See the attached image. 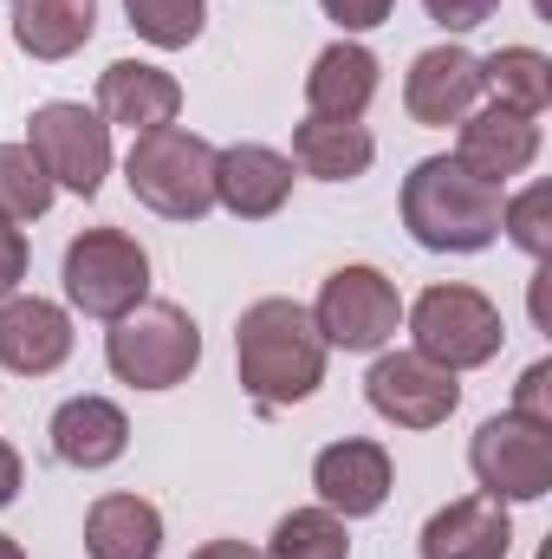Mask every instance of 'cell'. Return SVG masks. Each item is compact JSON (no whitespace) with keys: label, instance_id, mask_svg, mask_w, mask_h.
Masks as SVG:
<instances>
[{"label":"cell","instance_id":"cell-32","mask_svg":"<svg viewBox=\"0 0 552 559\" xmlns=\"http://www.w3.org/2000/svg\"><path fill=\"white\" fill-rule=\"evenodd\" d=\"M20 481H26L20 449H13V442H0V508H13V501H20Z\"/></svg>","mask_w":552,"mask_h":559},{"label":"cell","instance_id":"cell-34","mask_svg":"<svg viewBox=\"0 0 552 559\" xmlns=\"http://www.w3.org/2000/svg\"><path fill=\"white\" fill-rule=\"evenodd\" d=\"M0 559H26V554H20V540H13V534H0Z\"/></svg>","mask_w":552,"mask_h":559},{"label":"cell","instance_id":"cell-14","mask_svg":"<svg viewBox=\"0 0 552 559\" xmlns=\"http://www.w3.org/2000/svg\"><path fill=\"white\" fill-rule=\"evenodd\" d=\"M72 358V319L65 306L39 293H7L0 299V365L20 378H46Z\"/></svg>","mask_w":552,"mask_h":559},{"label":"cell","instance_id":"cell-15","mask_svg":"<svg viewBox=\"0 0 552 559\" xmlns=\"http://www.w3.org/2000/svg\"><path fill=\"white\" fill-rule=\"evenodd\" d=\"M292 195V156H279L267 143H228L215 150V202L235 222H267Z\"/></svg>","mask_w":552,"mask_h":559},{"label":"cell","instance_id":"cell-9","mask_svg":"<svg viewBox=\"0 0 552 559\" xmlns=\"http://www.w3.org/2000/svg\"><path fill=\"white\" fill-rule=\"evenodd\" d=\"M26 150L46 163V176L59 182V189H72V195H98L105 189V176H111V124L98 118V111H85V105H39L33 118H26Z\"/></svg>","mask_w":552,"mask_h":559},{"label":"cell","instance_id":"cell-2","mask_svg":"<svg viewBox=\"0 0 552 559\" xmlns=\"http://www.w3.org/2000/svg\"><path fill=\"white\" fill-rule=\"evenodd\" d=\"M501 202L507 195L455 156H422L404 176V228L429 254H481L501 241Z\"/></svg>","mask_w":552,"mask_h":559},{"label":"cell","instance_id":"cell-30","mask_svg":"<svg viewBox=\"0 0 552 559\" xmlns=\"http://www.w3.org/2000/svg\"><path fill=\"white\" fill-rule=\"evenodd\" d=\"M319 7H325V20H338L345 33H371V26L391 20L397 0H319Z\"/></svg>","mask_w":552,"mask_h":559},{"label":"cell","instance_id":"cell-25","mask_svg":"<svg viewBox=\"0 0 552 559\" xmlns=\"http://www.w3.org/2000/svg\"><path fill=\"white\" fill-rule=\"evenodd\" d=\"M59 182L46 176V163L26 143H0V215L7 222H39L52 209Z\"/></svg>","mask_w":552,"mask_h":559},{"label":"cell","instance_id":"cell-10","mask_svg":"<svg viewBox=\"0 0 552 559\" xmlns=\"http://www.w3.org/2000/svg\"><path fill=\"white\" fill-rule=\"evenodd\" d=\"M364 397L397 429H435V423L455 417L461 384H455V371H442V365H429L416 352H384L371 365V378H364Z\"/></svg>","mask_w":552,"mask_h":559},{"label":"cell","instance_id":"cell-18","mask_svg":"<svg viewBox=\"0 0 552 559\" xmlns=\"http://www.w3.org/2000/svg\"><path fill=\"white\" fill-rule=\"evenodd\" d=\"M52 455L65 468H111L131 449V417L111 397H72L52 411Z\"/></svg>","mask_w":552,"mask_h":559},{"label":"cell","instance_id":"cell-7","mask_svg":"<svg viewBox=\"0 0 552 559\" xmlns=\"http://www.w3.org/2000/svg\"><path fill=\"white\" fill-rule=\"evenodd\" d=\"M312 325L338 352H384L397 338V325H404V293H397V280L377 274V267H338L319 286Z\"/></svg>","mask_w":552,"mask_h":559},{"label":"cell","instance_id":"cell-22","mask_svg":"<svg viewBox=\"0 0 552 559\" xmlns=\"http://www.w3.org/2000/svg\"><path fill=\"white\" fill-rule=\"evenodd\" d=\"M371 156H377V138L358 118H305L292 131V163L319 182H351L371 169Z\"/></svg>","mask_w":552,"mask_h":559},{"label":"cell","instance_id":"cell-8","mask_svg":"<svg viewBox=\"0 0 552 559\" xmlns=\"http://www.w3.org/2000/svg\"><path fill=\"white\" fill-rule=\"evenodd\" d=\"M468 468H475L481 495H494V501H547L552 495V429L501 411V417H488L475 429Z\"/></svg>","mask_w":552,"mask_h":559},{"label":"cell","instance_id":"cell-31","mask_svg":"<svg viewBox=\"0 0 552 559\" xmlns=\"http://www.w3.org/2000/svg\"><path fill=\"white\" fill-rule=\"evenodd\" d=\"M20 280H26V235H20V222L0 215V299L20 293Z\"/></svg>","mask_w":552,"mask_h":559},{"label":"cell","instance_id":"cell-12","mask_svg":"<svg viewBox=\"0 0 552 559\" xmlns=\"http://www.w3.org/2000/svg\"><path fill=\"white\" fill-rule=\"evenodd\" d=\"M475 105H481V59L468 46H429V52H416L410 79H404V111H410L416 124L448 131Z\"/></svg>","mask_w":552,"mask_h":559},{"label":"cell","instance_id":"cell-5","mask_svg":"<svg viewBox=\"0 0 552 559\" xmlns=\"http://www.w3.org/2000/svg\"><path fill=\"white\" fill-rule=\"evenodd\" d=\"M410 338H416V358H429L442 371H475V365L501 358L507 325H501V306L488 293L448 280V286H429L410 306Z\"/></svg>","mask_w":552,"mask_h":559},{"label":"cell","instance_id":"cell-6","mask_svg":"<svg viewBox=\"0 0 552 559\" xmlns=\"http://www.w3.org/2000/svg\"><path fill=\"white\" fill-rule=\"evenodd\" d=\"M59 280H65V299L85 319H124L149 293V254L124 228H85L65 248V274Z\"/></svg>","mask_w":552,"mask_h":559},{"label":"cell","instance_id":"cell-26","mask_svg":"<svg viewBox=\"0 0 552 559\" xmlns=\"http://www.w3.org/2000/svg\"><path fill=\"white\" fill-rule=\"evenodd\" d=\"M124 20L131 33L176 52V46H195L202 26H208V0H124Z\"/></svg>","mask_w":552,"mask_h":559},{"label":"cell","instance_id":"cell-17","mask_svg":"<svg viewBox=\"0 0 552 559\" xmlns=\"http://www.w3.org/2000/svg\"><path fill=\"white\" fill-rule=\"evenodd\" d=\"M176 111H182V85H176L163 66L118 59V66L98 72V118H105V124H124L131 138H143V131L176 124Z\"/></svg>","mask_w":552,"mask_h":559},{"label":"cell","instance_id":"cell-3","mask_svg":"<svg viewBox=\"0 0 552 559\" xmlns=\"http://www.w3.org/2000/svg\"><path fill=\"white\" fill-rule=\"evenodd\" d=\"M124 182L149 215L163 222H202L215 209V143L182 131V124H163V131H143L124 156Z\"/></svg>","mask_w":552,"mask_h":559},{"label":"cell","instance_id":"cell-27","mask_svg":"<svg viewBox=\"0 0 552 559\" xmlns=\"http://www.w3.org/2000/svg\"><path fill=\"white\" fill-rule=\"evenodd\" d=\"M501 235H507L520 254L547 261V254H552V189H547V182H533L527 195L501 202Z\"/></svg>","mask_w":552,"mask_h":559},{"label":"cell","instance_id":"cell-16","mask_svg":"<svg viewBox=\"0 0 552 559\" xmlns=\"http://www.w3.org/2000/svg\"><path fill=\"white\" fill-rule=\"evenodd\" d=\"M422 559H507L514 554V521L507 501L494 495H461L422 521Z\"/></svg>","mask_w":552,"mask_h":559},{"label":"cell","instance_id":"cell-24","mask_svg":"<svg viewBox=\"0 0 552 559\" xmlns=\"http://www.w3.org/2000/svg\"><path fill=\"white\" fill-rule=\"evenodd\" d=\"M267 559H351V534L332 508H292L267 540Z\"/></svg>","mask_w":552,"mask_h":559},{"label":"cell","instance_id":"cell-28","mask_svg":"<svg viewBox=\"0 0 552 559\" xmlns=\"http://www.w3.org/2000/svg\"><path fill=\"white\" fill-rule=\"evenodd\" d=\"M514 417L552 429V358H533V365L520 371V384H514Z\"/></svg>","mask_w":552,"mask_h":559},{"label":"cell","instance_id":"cell-23","mask_svg":"<svg viewBox=\"0 0 552 559\" xmlns=\"http://www.w3.org/2000/svg\"><path fill=\"white\" fill-rule=\"evenodd\" d=\"M481 92H494V105L540 118L552 105V59L540 46H501L481 59Z\"/></svg>","mask_w":552,"mask_h":559},{"label":"cell","instance_id":"cell-11","mask_svg":"<svg viewBox=\"0 0 552 559\" xmlns=\"http://www.w3.org/2000/svg\"><path fill=\"white\" fill-rule=\"evenodd\" d=\"M312 488H319V508H332L338 521H364L391 501V449L364 442V436H345V442L319 449Z\"/></svg>","mask_w":552,"mask_h":559},{"label":"cell","instance_id":"cell-21","mask_svg":"<svg viewBox=\"0 0 552 559\" xmlns=\"http://www.w3.org/2000/svg\"><path fill=\"white\" fill-rule=\"evenodd\" d=\"M98 33V0H13V46L26 59H72Z\"/></svg>","mask_w":552,"mask_h":559},{"label":"cell","instance_id":"cell-1","mask_svg":"<svg viewBox=\"0 0 552 559\" xmlns=\"http://www.w3.org/2000/svg\"><path fill=\"white\" fill-rule=\"evenodd\" d=\"M325 338L299 299H254L235 325V371L254 404H305L325 384Z\"/></svg>","mask_w":552,"mask_h":559},{"label":"cell","instance_id":"cell-19","mask_svg":"<svg viewBox=\"0 0 552 559\" xmlns=\"http://www.w3.org/2000/svg\"><path fill=\"white\" fill-rule=\"evenodd\" d=\"M377 52L371 46H358V39H338V46H325L319 59H312V72H305V105H312V118H364L371 111V98H377Z\"/></svg>","mask_w":552,"mask_h":559},{"label":"cell","instance_id":"cell-20","mask_svg":"<svg viewBox=\"0 0 552 559\" xmlns=\"http://www.w3.org/2000/svg\"><path fill=\"white\" fill-rule=\"evenodd\" d=\"M85 554L92 559H156L163 554V514L143 495H98L85 514Z\"/></svg>","mask_w":552,"mask_h":559},{"label":"cell","instance_id":"cell-13","mask_svg":"<svg viewBox=\"0 0 552 559\" xmlns=\"http://www.w3.org/2000/svg\"><path fill=\"white\" fill-rule=\"evenodd\" d=\"M540 156V118L527 111H507V105H481L461 118V138H455V163L475 169L481 182H507V176H527Z\"/></svg>","mask_w":552,"mask_h":559},{"label":"cell","instance_id":"cell-4","mask_svg":"<svg viewBox=\"0 0 552 559\" xmlns=\"http://www.w3.org/2000/svg\"><path fill=\"white\" fill-rule=\"evenodd\" d=\"M105 365L131 391H176L202 365V325L169 299H143L124 319H111Z\"/></svg>","mask_w":552,"mask_h":559},{"label":"cell","instance_id":"cell-33","mask_svg":"<svg viewBox=\"0 0 552 559\" xmlns=\"http://www.w3.org/2000/svg\"><path fill=\"white\" fill-rule=\"evenodd\" d=\"M189 559H267V554H254L248 540H208V547H195Z\"/></svg>","mask_w":552,"mask_h":559},{"label":"cell","instance_id":"cell-29","mask_svg":"<svg viewBox=\"0 0 552 559\" xmlns=\"http://www.w3.org/2000/svg\"><path fill=\"white\" fill-rule=\"evenodd\" d=\"M422 7H429V20H435L442 33H475L481 20L501 13V0H422Z\"/></svg>","mask_w":552,"mask_h":559}]
</instances>
